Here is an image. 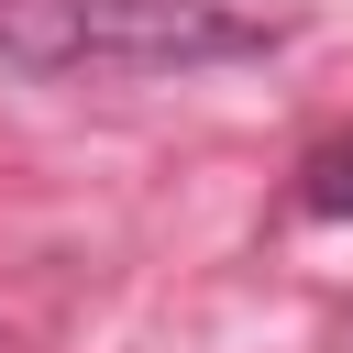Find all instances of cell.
Returning <instances> with one entry per match:
<instances>
[{"label": "cell", "instance_id": "6da1fadb", "mask_svg": "<svg viewBox=\"0 0 353 353\" xmlns=\"http://www.w3.org/2000/svg\"><path fill=\"white\" fill-rule=\"evenodd\" d=\"M265 44L276 33L221 0H0L11 77H66V66L165 77V66H221V55H265Z\"/></svg>", "mask_w": 353, "mask_h": 353}, {"label": "cell", "instance_id": "7a4b0ae2", "mask_svg": "<svg viewBox=\"0 0 353 353\" xmlns=\"http://www.w3.org/2000/svg\"><path fill=\"white\" fill-rule=\"evenodd\" d=\"M298 210L309 221H353V143H320L298 165Z\"/></svg>", "mask_w": 353, "mask_h": 353}]
</instances>
